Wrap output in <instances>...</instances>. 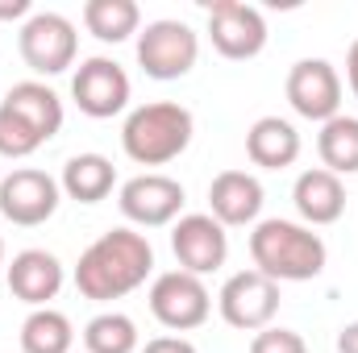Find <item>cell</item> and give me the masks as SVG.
I'll return each instance as SVG.
<instances>
[{
	"instance_id": "6da1fadb",
	"label": "cell",
	"mask_w": 358,
	"mask_h": 353,
	"mask_svg": "<svg viewBox=\"0 0 358 353\" xmlns=\"http://www.w3.org/2000/svg\"><path fill=\"white\" fill-rule=\"evenodd\" d=\"M150 270H155V250H150L146 233L108 229L80 254L76 287L84 299L113 303V299H125L129 291H138L150 278Z\"/></svg>"
},
{
	"instance_id": "7a4b0ae2",
	"label": "cell",
	"mask_w": 358,
	"mask_h": 353,
	"mask_svg": "<svg viewBox=\"0 0 358 353\" xmlns=\"http://www.w3.org/2000/svg\"><path fill=\"white\" fill-rule=\"evenodd\" d=\"M250 258H255V270L275 283H308L325 270L329 250L321 233H313L308 225L271 216V220H259L250 233Z\"/></svg>"
},
{
	"instance_id": "3957f363",
	"label": "cell",
	"mask_w": 358,
	"mask_h": 353,
	"mask_svg": "<svg viewBox=\"0 0 358 353\" xmlns=\"http://www.w3.org/2000/svg\"><path fill=\"white\" fill-rule=\"evenodd\" d=\"M196 121L192 112L176 100H155V104H138L125 125H121V150L138 163V167H167L192 146Z\"/></svg>"
},
{
	"instance_id": "277c9868",
	"label": "cell",
	"mask_w": 358,
	"mask_h": 353,
	"mask_svg": "<svg viewBox=\"0 0 358 353\" xmlns=\"http://www.w3.org/2000/svg\"><path fill=\"white\" fill-rule=\"evenodd\" d=\"M196 59H200V33L187 21L163 17L138 33V67L159 84L183 80L196 67Z\"/></svg>"
},
{
	"instance_id": "5b68a950",
	"label": "cell",
	"mask_w": 358,
	"mask_h": 353,
	"mask_svg": "<svg viewBox=\"0 0 358 353\" xmlns=\"http://www.w3.org/2000/svg\"><path fill=\"white\" fill-rule=\"evenodd\" d=\"M17 50L34 75H63L67 67H76L80 33L63 13H34L17 33Z\"/></svg>"
},
{
	"instance_id": "8992f818",
	"label": "cell",
	"mask_w": 358,
	"mask_h": 353,
	"mask_svg": "<svg viewBox=\"0 0 358 353\" xmlns=\"http://www.w3.org/2000/svg\"><path fill=\"white\" fill-rule=\"evenodd\" d=\"M221 320L238 333H263L271 329L275 312H279V283L259 274V270H238L225 278L221 295H217Z\"/></svg>"
},
{
	"instance_id": "52a82bcc",
	"label": "cell",
	"mask_w": 358,
	"mask_h": 353,
	"mask_svg": "<svg viewBox=\"0 0 358 353\" xmlns=\"http://www.w3.org/2000/svg\"><path fill=\"white\" fill-rule=\"evenodd\" d=\"M150 312H155V320L163 324V329H171V333H192V329H200L204 320H208V312H213V295H208V287H204V278H196V274H187V270H167V274H159L155 283H150Z\"/></svg>"
},
{
	"instance_id": "ba28073f",
	"label": "cell",
	"mask_w": 358,
	"mask_h": 353,
	"mask_svg": "<svg viewBox=\"0 0 358 353\" xmlns=\"http://www.w3.org/2000/svg\"><path fill=\"white\" fill-rule=\"evenodd\" d=\"M208 42L221 59L246 63L259 59L267 46V21L255 4L242 0H213L208 4Z\"/></svg>"
},
{
	"instance_id": "9c48e42d",
	"label": "cell",
	"mask_w": 358,
	"mask_h": 353,
	"mask_svg": "<svg viewBox=\"0 0 358 353\" xmlns=\"http://www.w3.org/2000/svg\"><path fill=\"white\" fill-rule=\"evenodd\" d=\"M183 183H176L171 175H134L121 183L117 191V204H121V216L138 229H163V225H176L179 212H183Z\"/></svg>"
},
{
	"instance_id": "30bf717a",
	"label": "cell",
	"mask_w": 358,
	"mask_h": 353,
	"mask_svg": "<svg viewBox=\"0 0 358 353\" xmlns=\"http://www.w3.org/2000/svg\"><path fill=\"white\" fill-rule=\"evenodd\" d=\"M59 195H63V187L55 175L21 167L0 179V216L21 229H38L59 212Z\"/></svg>"
},
{
	"instance_id": "8fae6325",
	"label": "cell",
	"mask_w": 358,
	"mask_h": 353,
	"mask_svg": "<svg viewBox=\"0 0 358 353\" xmlns=\"http://www.w3.org/2000/svg\"><path fill=\"white\" fill-rule=\"evenodd\" d=\"M71 100L92 121H108V117L125 112L129 108V75H125V67L104 59V54L84 59L80 71L71 75Z\"/></svg>"
},
{
	"instance_id": "7c38bea8",
	"label": "cell",
	"mask_w": 358,
	"mask_h": 353,
	"mask_svg": "<svg viewBox=\"0 0 358 353\" xmlns=\"http://www.w3.org/2000/svg\"><path fill=\"white\" fill-rule=\"evenodd\" d=\"M287 104L304 121H334L342 112V75L329 59H300L287 71Z\"/></svg>"
},
{
	"instance_id": "4fadbf2b",
	"label": "cell",
	"mask_w": 358,
	"mask_h": 353,
	"mask_svg": "<svg viewBox=\"0 0 358 353\" xmlns=\"http://www.w3.org/2000/svg\"><path fill=\"white\" fill-rule=\"evenodd\" d=\"M171 250L179 258V270L204 278V274L225 266V258H229V233L208 212H187V216H179L171 225Z\"/></svg>"
},
{
	"instance_id": "5bb4252c",
	"label": "cell",
	"mask_w": 358,
	"mask_h": 353,
	"mask_svg": "<svg viewBox=\"0 0 358 353\" xmlns=\"http://www.w3.org/2000/svg\"><path fill=\"white\" fill-rule=\"evenodd\" d=\"M263 212V183L250 171H221L208 183V216L221 220L225 229L259 225Z\"/></svg>"
},
{
	"instance_id": "9a60e30c",
	"label": "cell",
	"mask_w": 358,
	"mask_h": 353,
	"mask_svg": "<svg viewBox=\"0 0 358 353\" xmlns=\"http://www.w3.org/2000/svg\"><path fill=\"white\" fill-rule=\"evenodd\" d=\"M8 291L29 308H50L63 291V262L50 250H21L8 262Z\"/></svg>"
},
{
	"instance_id": "2e32d148",
	"label": "cell",
	"mask_w": 358,
	"mask_h": 353,
	"mask_svg": "<svg viewBox=\"0 0 358 353\" xmlns=\"http://www.w3.org/2000/svg\"><path fill=\"white\" fill-rule=\"evenodd\" d=\"M292 204H296V212H300V220H304L308 229L334 225V220H342V212H346V183L338 175H329L325 167L300 171L296 187H292Z\"/></svg>"
},
{
	"instance_id": "e0dca14e",
	"label": "cell",
	"mask_w": 358,
	"mask_h": 353,
	"mask_svg": "<svg viewBox=\"0 0 358 353\" xmlns=\"http://www.w3.org/2000/svg\"><path fill=\"white\" fill-rule=\"evenodd\" d=\"M13 117H21L38 137H42V146L63 129V100H59V91L46 88L42 80H21V84H13V88L4 91V100H0Z\"/></svg>"
},
{
	"instance_id": "ac0fdd59",
	"label": "cell",
	"mask_w": 358,
	"mask_h": 353,
	"mask_svg": "<svg viewBox=\"0 0 358 353\" xmlns=\"http://www.w3.org/2000/svg\"><path fill=\"white\" fill-rule=\"evenodd\" d=\"M246 158L263 171H283L300 158V133L283 117H259L246 129Z\"/></svg>"
},
{
	"instance_id": "d6986e66",
	"label": "cell",
	"mask_w": 358,
	"mask_h": 353,
	"mask_svg": "<svg viewBox=\"0 0 358 353\" xmlns=\"http://www.w3.org/2000/svg\"><path fill=\"white\" fill-rule=\"evenodd\" d=\"M59 187H63V195L76 200V204H100V200H108L113 187H117V167H113L104 154H76V158H67Z\"/></svg>"
},
{
	"instance_id": "ffe728a7",
	"label": "cell",
	"mask_w": 358,
	"mask_h": 353,
	"mask_svg": "<svg viewBox=\"0 0 358 353\" xmlns=\"http://www.w3.org/2000/svg\"><path fill=\"white\" fill-rule=\"evenodd\" d=\"M84 25H88L92 38L117 46V42H129L134 33H142V8L134 0H88Z\"/></svg>"
},
{
	"instance_id": "44dd1931",
	"label": "cell",
	"mask_w": 358,
	"mask_h": 353,
	"mask_svg": "<svg viewBox=\"0 0 358 353\" xmlns=\"http://www.w3.org/2000/svg\"><path fill=\"white\" fill-rule=\"evenodd\" d=\"M317 154L329 175H358V117H334L317 133Z\"/></svg>"
},
{
	"instance_id": "7402d4cb",
	"label": "cell",
	"mask_w": 358,
	"mask_h": 353,
	"mask_svg": "<svg viewBox=\"0 0 358 353\" xmlns=\"http://www.w3.org/2000/svg\"><path fill=\"white\" fill-rule=\"evenodd\" d=\"M76 329L59 308H34L21 324V353H71Z\"/></svg>"
},
{
	"instance_id": "603a6c76",
	"label": "cell",
	"mask_w": 358,
	"mask_h": 353,
	"mask_svg": "<svg viewBox=\"0 0 358 353\" xmlns=\"http://www.w3.org/2000/svg\"><path fill=\"white\" fill-rule=\"evenodd\" d=\"M84 350L88 353H134L138 350V324L125 312H100L84 329Z\"/></svg>"
},
{
	"instance_id": "cb8c5ba5",
	"label": "cell",
	"mask_w": 358,
	"mask_h": 353,
	"mask_svg": "<svg viewBox=\"0 0 358 353\" xmlns=\"http://www.w3.org/2000/svg\"><path fill=\"white\" fill-rule=\"evenodd\" d=\"M38 146H42V137H38L21 117H13V112L0 104V154H4V158H29Z\"/></svg>"
},
{
	"instance_id": "d4e9b609",
	"label": "cell",
	"mask_w": 358,
	"mask_h": 353,
	"mask_svg": "<svg viewBox=\"0 0 358 353\" xmlns=\"http://www.w3.org/2000/svg\"><path fill=\"white\" fill-rule=\"evenodd\" d=\"M250 353H308V345L296 329H275L271 324V329L250 337Z\"/></svg>"
},
{
	"instance_id": "484cf974",
	"label": "cell",
	"mask_w": 358,
	"mask_h": 353,
	"mask_svg": "<svg viewBox=\"0 0 358 353\" xmlns=\"http://www.w3.org/2000/svg\"><path fill=\"white\" fill-rule=\"evenodd\" d=\"M142 353H196V345L187 337H155L142 345Z\"/></svg>"
},
{
	"instance_id": "4316f807",
	"label": "cell",
	"mask_w": 358,
	"mask_h": 353,
	"mask_svg": "<svg viewBox=\"0 0 358 353\" xmlns=\"http://www.w3.org/2000/svg\"><path fill=\"white\" fill-rule=\"evenodd\" d=\"M17 17H34L29 13V0H0V21H17Z\"/></svg>"
},
{
	"instance_id": "83f0119b",
	"label": "cell",
	"mask_w": 358,
	"mask_h": 353,
	"mask_svg": "<svg viewBox=\"0 0 358 353\" xmlns=\"http://www.w3.org/2000/svg\"><path fill=\"white\" fill-rule=\"evenodd\" d=\"M338 353H358V320L342 324V333H338Z\"/></svg>"
},
{
	"instance_id": "f1b7e54d",
	"label": "cell",
	"mask_w": 358,
	"mask_h": 353,
	"mask_svg": "<svg viewBox=\"0 0 358 353\" xmlns=\"http://www.w3.org/2000/svg\"><path fill=\"white\" fill-rule=\"evenodd\" d=\"M346 84H350V91H355V100H358V38L346 50Z\"/></svg>"
},
{
	"instance_id": "f546056e",
	"label": "cell",
	"mask_w": 358,
	"mask_h": 353,
	"mask_svg": "<svg viewBox=\"0 0 358 353\" xmlns=\"http://www.w3.org/2000/svg\"><path fill=\"white\" fill-rule=\"evenodd\" d=\"M0 266H4V241H0Z\"/></svg>"
}]
</instances>
